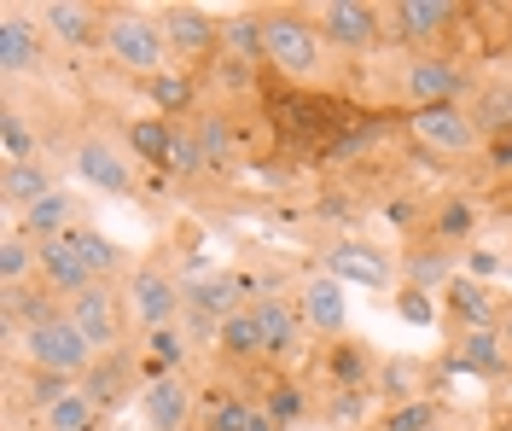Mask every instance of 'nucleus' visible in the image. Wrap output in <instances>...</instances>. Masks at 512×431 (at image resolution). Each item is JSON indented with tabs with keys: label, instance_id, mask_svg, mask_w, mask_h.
I'll return each instance as SVG.
<instances>
[{
	"label": "nucleus",
	"instance_id": "obj_46",
	"mask_svg": "<svg viewBox=\"0 0 512 431\" xmlns=\"http://www.w3.org/2000/svg\"><path fill=\"white\" fill-rule=\"evenodd\" d=\"M501 344H507V362H512V298H507V309H501Z\"/></svg>",
	"mask_w": 512,
	"mask_h": 431
},
{
	"label": "nucleus",
	"instance_id": "obj_12",
	"mask_svg": "<svg viewBox=\"0 0 512 431\" xmlns=\"http://www.w3.org/2000/svg\"><path fill=\"white\" fill-rule=\"evenodd\" d=\"M158 24H163V41H169V59L198 65V70H210L222 59V18L216 12H204V6H158Z\"/></svg>",
	"mask_w": 512,
	"mask_h": 431
},
{
	"label": "nucleus",
	"instance_id": "obj_34",
	"mask_svg": "<svg viewBox=\"0 0 512 431\" xmlns=\"http://www.w3.org/2000/svg\"><path fill=\"white\" fill-rule=\"evenodd\" d=\"M169 140H175V123L169 117H134L128 123V152L152 169H169Z\"/></svg>",
	"mask_w": 512,
	"mask_h": 431
},
{
	"label": "nucleus",
	"instance_id": "obj_10",
	"mask_svg": "<svg viewBox=\"0 0 512 431\" xmlns=\"http://www.w3.org/2000/svg\"><path fill=\"white\" fill-rule=\"evenodd\" d=\"M64 315L82 327V338L94 344L99 356H105V350H128V332H134V321H128L123 280H94L88 292H76V298L64 303Z\"/></svg>",
	"mask_w": 512,
	"mask_h": 431
},
{
	"label": "nucleus",
	"instance_id": "obj_45",
	"mask_svg": "<svg viewBox=\"0 0 512 431\" xmlns=\"http://www.w3.org/2000/svg\"><path fill=\"white\" fill-rule=\"evenodd\" d=\"M483 175H495V181H512V134H501V140H489L478 158Z\"/></svg>",
	"mask_w": 512,
	"mask_h": 431
},
{
	"label": "nucleus",
	"instance_id": "obj_11",
	"mask_svg": "<svg viewBox=\"0 0 512 431\" xmlns=\"http://www.w3.org/2000/svg\"><path fill=\"white\" fill-rule=\"evenodd\" d=\"M53 59H47V30L35 24L30 6H0V82L6 94H18L24 76H47Z\"/></svg>",
	"mask_w": 512,
	"mask_h": 431
},
{
	"label": "nucleus",
	"instance_id": "obj_22",
	"mask_svg": "<svg viewBox=\"0 0 512 431\" xmlns=\"http://www.w3.org/2000/svg\"><path fill=\"white\" fill-rule=\"evenodd\" d=\"M59 193V169L47 164V158H24V164H0V204H6V216L18 222V216H30L41 199H53Z\"/></svg>",
	"mask_w": 512,
	"mask_h": 431
},
{
	"label": "nucleus",
	"instance_id": "obj_39",
	"mask_svg": "<svg viewBox=\"0 0 512 431\" xmlns=\"http://www.w3.org/2000/svg\"><path fill=\"white\" fill-rule=\"evenodd\" d=\"M204 146H198V134H192V117L175 123V140H169V175H181V181H198L204 175Z\"/></svg>",
	"mask_w": 512,
	"mask_h": 431
},
{
	"label": "nucleus",
	"instance_id": "obj_35",
	"mask_svg": "<svg viewBox=\"0 0 512 431\" xmlns=\"http://www.w3.org/2000/svg\"><path fill=\"white\" fill-rule=\"evenodd\" d=\"M262 414H268L280 431H291L303 414H309V391H303L291 373H274V379H268V391H262Z\"/></svg>",
	"mask_w": 512,
	"mask_h": 431
},
{
	"label": "nucleus",
	"instance_id": "obj_13",
	"mask_svg": "<svg viewBox=\"0 0 512 431\" xmlns=\"http://www.w3.org/2000/svg\"><path fill=\"white\" fill-rule=\"evenodd\" d=\"M251 309H256V321H262V338H268V367L274 373H291V367L303 362V344H309V327L297 315V298L256 292Z\"/></svg>",
	"mask_w": 512,
	"mask_h": 431
},
{
	"label": "nucleus",
	"instance_id": "obj_5",
	"mask_svg": "<svg viewBox=\"0 0 512 431\" xmlns=\"http://www.w3.org/2000/svg\"><path fill=\"white\" fill-rule=\"evenodd\" d=\"M402 129L414 140L425 158H483V129L478 117L466 111V105H419V111H402Z\"/></svg>",
	"mask_w": 512,
	"mask_h": 431
},
{
	"label": "nucleus",
	"instance_id": "obj_18",
	"mask_svg": "<svg viewBox=\"0 0 512 431\" xmlns=\"http://www.w3.org/2000/svg\"><path fill=\"white\" fill-rule=\"evenodd\" d=\"M82 391L105 408V414H117L134 391H146V373H140V350L128 344V350H105L94 356V367L82 373Z\"/></svg>",
	"mask_w": 512,
	"mask_h": 431
},
{
	"label": "nucleus",
	"instance_id": "obj_27",
	"mask_svg": "<svg viewBox=\"0 0 512 431\" xmlns=\"http://www.w3.org/2000/svg\"><path fill=\"white\" fill-rule=\"evenodd\" d=\"M478 228H483V210H478V199H466V193H443V199L431 204V216H425V228L419 233H431V239H443V245H472L478 239Z\"/></svg>",
	"mask_w": 512,
	"mask_h": 431
},
{
	"label": "nucleus",
	"instance_id": "obj_26",
	"mask_svg": "<svg viewBox=\"0 0 512 431\" xmlns=\"http://www.w3.org/2000/svg\"><path fill=\"white\" fill-rule=\"evenodd\" d=\"M140 408H146V426H152V431H187V420H192V385H187V373L152 379V385L140 391Z\"/></svg>",
	"mask_w": 512,
	"mask_h": 431
},
{
	"label": "nucleus",
	"instance_id": "obj_36",
	"mask_svg": "<svg viewBox=\"0 0 512 431\" xmlns=\"http://www.w3.org/2000/svg\"><path fill=\"white\" fill-rule=\"evenodd\" d=\"M373 397H379L384 408L425 397V391H419V362H408V356H384V362H379V379H373Z\"/></svg>",
	"mask_w": 512,
	"mask_h": 431
},
{
	"label": "nucleus",
	"instance_id": "obj_9",
	"mask_svg": "<svg viewBox=\"0 0 512 431\" xmlns=\"http://www.w3.org/2000/svg\"><path fill=\"white\" fill-rule=\"evenodd\" d=\"M309 12H315L326 47L344 53V59L379 53L384 41H390V30H384V6H373V0H320V6H309Z\"/></svg>",
	"mask_w": 512,
	"mask_h": 431
},
{
	"label": "nucleus",
	"instance_id": "obj_2",
	"mask_svg": "<svg viewBox=\"0 0 512 431\" xmlns=\"http://www.w3.org/2000/svg\"><path fill=\"white\" fill-rule=\"evenodd\" d=\"M478 82L483 76L460 53H408L396 65V100H402V111H419V105H466L478 94Z\"/></svg>",
	"mask_w": 512,
	"mask_h": 431
},
{
	"label": "nucleus",
	"instance_id": "obj_30",
	"mask_svg": "<svg viewBox=\"0 0 512 431\" xmlns=\"http://www.w3.org/2000/svg\"><path fill=\"white\" fill-rule=\"evenodd\" d=\"M192 134H198L204 164L210 169H227L233 158H239V140H233V123H227L222 105H198V111H192Z\"/></svg>",
	"mask_w": 512,
	"mask_h": 431
},
{
	"label": "nucleus",
	"instance_id": "obj_23",
	"mask_svg": "<svg viewBox=\"0 0 512 431\" xmlns=\"http://www.w3.org/2000/svg\"><path fill=\"white\" fill-rule=\"evenodd\" d=\"M216 362L233 367V373H251V367H268V338H262V321H256V309H233L216 332Z\"/></svg>",
	"mask_w": 512,
	"mask_h": 431
},
{
	"label": "nucleus",
	"instance_id": "obj_31",
	"mask_svg": "<svg viewBox=\"0 0 512 431\" xmlns=\"http://www.w3.org/2000/svg\"><path fill=\"white\" fill-rule=\"evenodd\" d=\"M99 420H105V408H99L82 385H70V391L35 420V431H99Z\"/></svg>",
	"mask_w": 512,
	"mask_h": 431
},
{
	"label": "nucleus",
	"instance_id": "obj_19",
	"mask_svg": "<svg viewBox=\"0 0 512 431\" xmlns=\"http://www.w3.org/2000/svg\"><path fill=\"white\" fill-rule=\"evenodd\" d=\"M448 367L478 373V379H512L501 327H448Z\"/></svg>",
	"mask_w": 512,
	"mask_h": 431
},
{
	"label": "nucleus",
	"instance_id": "obj_40",
	"mask_svg": "<svg viewBox=\"0 0 512 431\" xmlns=\"http://www.w3.org/2000/svg\"><path fill=\"white\" fill-rule=\"evenodd\" d=\"M437 397H414V402H396V408H384V420L373 431H437Z\"/></svg>",
	"mask_w": 512,
	"mask_h": 431
},
{
	"label": "nucleus",
	"instance_id": "obj_16",
	"mask_svg": "<svg viewBox=\"0 0 512 431\" xmlns=\"http://www.w3.org/2000/svg\"><path fill=\"white\" fill-rule=\"evenodd\" d=\"M30 12H35V24L47 30V41H59L70 53L105 41V6H94V0H41Z\"/></svg>",
	"mask_w": 512,
	"mask_h": 431
},
{
	"label": "nucleus",
	"instance_id": "obj_20",
	"mask_svg": "<svg viewBox=\"0 0 512 431\" xmlns=\"http://www.w3.org/2000/svg\"><path fill=\"white\" fill-rule=\"evenodd\" d=\"M402 286H419V292H448V280L460 274V251L431 239V233H408L402 245Z\"/></svg>",
	"mask_w": 512,
	"mask_h": 431
},
{
	"label": "nucleus",
	"instance_id": "obj_8",
	"mask_svg": "<svg viewBox=\"0 0 512 431\" xmlns=\"http://www.w3.org/2000/svg\"><path fill=\"white\" fill-rule=\"evenodd\" d=\"M12 356L35 373H59V379H76L82 385V373L94 367V344L82 338V327L70 321V315H53V321H41L35 332H24L18 344H12Z\"/></svg>",
	"mask_w": 512,
	"mask_h": 431
},
{
	"label": "nucleus",
	"instance_id": "obj_38",
	"mask_svg": "<svg viewBox=\"0 0 512 431\" xmlns=\"http://www.w3.org/2000/svg\"><path fill=\"white\" fill-rule=\"evenodd\" d=\"M0 146H6V164H24V158H41V140L30 134V123H24V111H18V100H6V111H0Z\"/></svg>",
	"mask_w": 512,
	"mask_h": 431
},
{
	"label": "nucleus",
	"instance_id": "obj_48",
	"mask_svg": "<svg viewBox=\"0 0 512 431\" xmlns=\"http://www.w3.org/2000/svg\"><path fill=\"white\" fill-rule=\"evenodd\" d=\"M251 431H280V426H274V420H268V414H262V408H256V420H251Z\"/></svg>",
	"mask_w": 512,
	"mask_h": 431
},
{
	"label": "nucleus",
	"instance_id": "obj_37",
	"mask_svg": "<svg viewBox=\"0 0 512 431\" xmlns=\"http://www.w3.org/2000/svg\"><path fill=\"white\" fill-rule=\"evenodd\" d=\"M146 94H152V105H158V117H169V123H181V117L198 111V105H192V76H181V70L152 76V82H146Z\"/></svg>",
	"mask_w": 512,
	"mask_h": 431
},
{
	"label": "nucleus",
	"instance_id": "obj_33",
	"mask_svg": "<svg viewBox=\"0 0 512 431\" xmlns=\"http://www.w3.org/2000/svg\"><path fill=\"white\" fill-rule=\"evenodd\" d=\"M70 239L82 245V257H88V268H94V280H128V268H134V263H128V251H123V245H111L94 222H88V228H76Z\"/></svg>",
	"mask_w": 512,
	"mask_h": 431
},
{
	"label": "nucleus",
	"instance_id": "obj_44",
	"mask_svg": "<svg viewBox=\"0 0 512 431\" xmlns=\"http://www.w3.org/2000/svg\"><path fill=\"white\" fill-rule=\"evenodd\" d=\"M460 268H466L472 280H483V286H489V280L501 274V251H489V245H466V251H460Z\"/></svg>",
	"mask_w": 512,
	"mask_h": 431
},
{
	"label": "nucleus",
	"instance_id": "obj_43",
	"mask_svg": "<svg viewBox=\"0 0 512 431\" xmlns=\"http://www.w3.org/2000/svg\"><path fill=\"white\" fill-rule=\"evenodd\" d=\"M396 315H402L408 327H431L443 309L431 303V292H419V286H396Z\"/></svg>",
	"mask_w": 512,
	"mask_h": 431
},
{
	"label": "nucleus",
	"instance_id": "obj_47",
	"mask_svg": "<svg viewBox=\"0 0 512 431\" xmlns=\"http://www.w3.org/2000/svg\"><path fill=\"white\" fill-rule=\"evenodd\" d=\"M495 210H501V216H512V181H501V187H495Z\"/></svg>",
	"mask_w": 512,
	"mask_h": 431
},
{
	"label": "nucleus",
	"instance_id": "obj_41",
	"mask_svg": "<svg viewBox=\"0 0 512 431\" xmlns=\"http://www.w3.org/2000/svg\"><path fill=\"white\" fill-rule=\"evenodd\" d=\"M256 408L262 402H251V397H210V431H251V420H256Z\"/></svg>",
	"mask_w": 512,
	"mask_h": 431
},
{
	"label": "nucleus",
	"instance_id": "obj_29",
	"mask_svg": "<svg viewBox=\"0 0 512 431\" xmlns=\"http://www.w3.org/2000/svg\"><path fill=\"white\" fill-rule=\"evenodd\" d=\"M466 111L478 117L483 140H501V134H512V76H483L478 94L466 100Z\"/></svg>",
	"mask_w": 512,
	"mask_h": 431
},
{
	"label": "nucleus",
	"instance_id": "obj_17",
	"mask_svg": "<svg viewBox=\"0 0 512 431\" xmlns=\"http://www.w3.org/2000/svg\"><path fill=\"white\" fill-rule=\"evenodd\" d=\"M297 315H303V327L309 338L320 344H332V338H344L350 332V303H344V280H332V274H303V286H297Z\"/></svg>",
	"mask_w": 512,
	"mask_h": 431
},
{
	"label": "nucleus",
	"instance_id": "obj_7",
	"mask_svg": "<svg viewBox=\"0 0 512 431\" xmlns=\"http://www.w3.org/2000/svg\"><path fill=\"white\" fill-rule=\"evenodd\" d=\"M123 298H128V321L134 332H163V327H181V309H187V286L158 263V257H140L123 280Z\"/></svg>",
	"mask_w": 512,
	"mask_h": 431
},
{
	"label": "nucleus",
	"instance_id": "obj_6",
	"mask_svg": "<svg viewBox=\"0 0 512 431\" xmlns=\"http://www.w3.org/2000/svg\"><path fill=\"white\" fill-rule=\"evenodd\" d=\"M320 257V274H332V280H344V286H367V292H396V274L402 263L373 245L367 233H326L315 245Z\"/></svg>",
	"mask_w": 512,
	"mask_h": 431
},
{
	"label": "nucleus",
	"instance_id": "obj_3",
	"mask_svg": "<svg viewBox=\"0 0 512 431\" xmlns=\"http://www.w3.org/2000/svg\"><path fill=\"white\" fill-rule=\"evenodd\" d=\"M105 59L117 70H134V76H163L169 65V41H163V24L158 12H146V6H105Z\"/></svg>",
	"mask_w": 512,
	"mask_h": 431
},
{
	"label": "nucleus",
	"instance_id": "obj_25",
	"mask_svg": "<svg viewBox=\"0 0 512 431\" xmlns=\"http://www.w3.org/2000/svg\"><path fill=\"white\" fill-rule=\"evenodd\" d=\"M41 280L59 292L64 303L76 298V292H88L94 286V268H88V257H82V245L64 233V239H47L41 245Z\"/></svg>",
	"mask_w": 512,
	"mask_h": 431
},
{
	"label": "nucleus",
	"instance_id": "obj_15",
	"mask_svg": "<svg viewBox=\"0 0 512 431\" xmlns=\"http://www.w3.org/2000/svg\"><path fill=\"white\" fill-rule=\"evenodd\" d=\"M379 362H384V350L379 344H367V338H355V332L332 338V344H320V356H315V367L326 373L332 391H373Z\"/></svg>",
	"mask_w": 512,
	"mask_h": 431
},
{
	"label": "nucleus",
	"instance_id": "obj_21",
	"mask_svg": "<svg viewBox=\"0 0 512 431\" xmlns=\"http://www.w3.org/2000/svg\"><path fill=\"white\" fill-rule=\"evenodd\" d=\"M53 315H64V298L35 274V280H24V286H0V321H6V344H18L24 332H35L41 321H53Z\"/></svg>",
	"mask_w": 512,
	"mask_h": 431
},
{
	"label": "nucleus",
	"instance_id": "obj_28",
	"mask_svg": "<svg viewBox=\"0 0 512 431\" xmlns=\"http://www.w3.org/2000/svg\"><path fill=\"white\" fill-rule=\"evenodd\" d=\"M82 210H88V204L76 199L70 187H59L53 199H41V204H35L30 216H18V228L30 233V239H41V245H47V239H64V233L88 228V222H82Z\"/></svg>",
	"mask_w": 512,
	"mask_h": 431
},
{
	"label": "nucleus",
	"instance_id": "obj_14",
	"mask_svg": "<svg viewBox=\"0 0 512 431\" xmlns=\"http://www.w3.org/2000/svg\"><path fill=\"white\" fill-rule=\"evenodd\" d=\"M70 169H76V181L94 187V193H111V199H128V193H134V164H128V152L111 146V140H99V134H82V140L70 146Z\"/></svg>",
	"mask_w": 512,
	"mask_h": 431
},
{
	"label": "nucleus",
	"instance_id": "obj_1",
	"mask_svg": "<svg viewBox=\"0 0 512 431\" xmlns=\"http://www.w3.org/2000/svg\"><path fill=\"white\" fill-rule=\"evenodd\" d=\"M256 30H262V70H274L286 88H320L332 76V47L309 6H256Z\"/></svg>",
	"mask_w": 512,
	"mask_h": 431
},
{
	"label": "nucleus",
	"instance_id": "obj_24",
	"mask_svg": "<svg viewBox=\"0 0 512 431\" xmlns=\"http://www.w3.org/2000/svg\"><path fill=\"white\" fill-rule=\"evenodd\" d=\"M501 309H507V298H495L483 280H472V274H454L443 292V321L448 327H501Z\"/></svg>",
	"mask_w": 512,
	"mask_h": 431
},
{
	"label": "nucleus",
	"instance_id": "obj_42",
	"mask_svg": "<svg viewBox=\"0 0 512 431\" xmlns=\"http://www.w3.org/2000/svg\"><path fill=\"white\" fill-rule=\"evenodd\" d=\"M373 391H332V397L320 402V420H332V426H355V420H367V408H373Z\"/></svg>",
	"mask_w": 512,
	"mask_h": 431
},
{
	"label": "nucleus",
	"instance_id": "obj_4",
	"mask_svg": "<svg viewBox=\"0 0 512 431\" xmlns=\"http://www.w3.org/2000/svg\"><path fill=\"white\" fill-rule=\"evenodd\" d=\"M472 6L460 0H390L384 6V30L402 53H454L448 41L466 30Z\"/></svg>",
	"mask_w": 512,
	"mask_h": 431
},
{
	"label": "nucleus",
	"instance_id": "obj_32",
	"mask_svg": "<svg viewBox=\"0 0 512 431\" xmlns=\"http://www.w3.org/2000/svg\"><path fill=\"white\" fill-rule=\"evenodd\" d=\"M35 274H41V239H30L12 222V228L0 233V286H24Z\"/></svg>",
	"mask_w": 512,
	"mask_h": 431
}]
</instances>
